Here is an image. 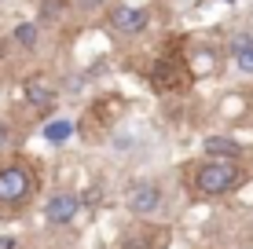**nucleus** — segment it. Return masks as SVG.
Listing matches in <instances>:
<instances>
[{
	"mask_svg": "<svg viewBox=\"0 0 253 249\" xmlns=\"http://www.w3.org/2000/svg\"><path fill=\"white\" fill-rule=\"evenodd\" d=\"M231 55H235V66H239L242 73H253V37L250 33H239V37L231 40Z\"/></svg>",
	"mask_w": 253,
	"mask_h": 249,
	"instance_id": "7",
	"label": "nucleus"
},
{
	"mask_svg": "<svg viewBox=\"0 0 253 249\" xmlns=\"http://www.w3.org/2000/svg\"><path fill=\"white\" fill-rule=\"evenodd\" d=\"M110 22H114V30L118 33H143L147 30V11L143 7H114L110 11Z\"/></svg>",
	"mask_w": 253,
	"mask_h": 249,
	"instance_id": "5",
	"label": "nucleus"
},
{
	"mask_svg": "<svg viewBox=\"0 0 253 249\" xmlns=\"http://www.w3.org/2000/svg\"><path fill=\"white\" fill-rule=\"evenodd\" d=\"M0 249H15V238L11 235H0Z\"/></svg>",
	"mask_w": 253,
	"mask_h": 249,
	"instance_id": "12",
	"label": "nucleus"
},
{
	"mask_svg": "<svg viewBox=\"0 0 253 249\" xmlns=\"http://www.w3.org/2000/svg\"><path fill=\"white\" fill-rule=\"evenodd\" d=\"M202 150H206V158H216V161H239V140H228V136H206V143H202Z\"/></svg>",
	"mask_w": 253,
	"mask_h": 249,
	"instance_id": "6",
	"label": "nucleus"
},
{
	"mask_svg": "<svg viewBox=\"0 0 253 249\" xmlns=\"http://www.w3.org/2000/svg\"><path fill=\"white\" fill-rule=\"evenodd\" d=\"M33 191H37V173L26 161L0 165V213H19L22 205H30Z\"/></svg>",
	"mask_w": 253,
	"mask_h": 249,
	"instance_id": "2",
	"label": "nucleus"
},
{
	"mask_svg": "<svg viewBox=\"0 0 253 249\" xmlns=\"http://www.w3.org/2000/svg\"><path fill=\"white\" fill-rule=\"evenodd\" d=\"M191 179H195V191L202 198H220V194H231L235 187H242L246 179V169L239 161H216V158H202L195 169H191Z\"/></svg>",
	"mask_w": 253,
	"mask_h": 249,
	"instance_id": "1",
	"label": "nucleus"
},
{
	"mask_svg": "<svg viewBox=\"0 0 253 249\" xmlns=\"http://www.w3.org/2000/svg\"><path fill=\"white\" fill-rule=\"evenodd\" d=\"M70 136H74V121H70V117H59V121L44 125V140L48 143H66Z\"/></svg>",
	"mask_w": 253,
	"mask_h": 249,
	"instance_id": "8",
	"label": "nucleus"
},
{
	"mask_svg": "<svg viewBox=\"0 0 253 249\" xmlns=\"http://www.w3.org/2000/svg\"><path fill=\"white\" fill-rule=\"evenodd\" d=\"M11 140H15V136H11V125H7V121H0V154L11 147Z\"/></svg>",
	"mask_w": 253,
	"mask_h": 249,
	"instance_id": "11",
	"label": "nucleus"
},
{
	"mask_svg": "<svg viewBox=\"0 0 253 249\" xmlns=\"http://www.w3.org/2000/svg\"><path fill=\"white\" fill-rule=\"evenodd\" d=\"M224 4H231V0H224Z\"/></svg>",
	"mask_w": 253,
	"mask_h": 249,
	"instance_id": "13",
	"label": "nucleus"
},
{
	"mask_svg": "<svg viewBox=\"0 0 253 249\" xmlns=\"http://www.w3.org/2000/svg\"><path fill=\"white\" fill-rule=\"evenodd\" d=\"M15 40H19V44H26V48H33V44H37V26H33V22L15 26Z\"/></svg>",
	"mask_w": 253,
	"mask_h": 249,
	"instance_id": "10",
	"label": "nucleus"
},
{
	"mask_svg": "<svg viewBox=\"0 0 253 249\" xmlns=\"http://www.w3.org/2000/svg\"><path fill=\"white\" fill-rule=\"evenodd\" d=\"M162 202H165V194H162V187L158 183H136L132 191H128V213H136V216H154V213L162 209Z\"/></svg>",
	"mask_w": 253,
	"mask_h": 249,
	"instance_id": "4",
	"label": "nucleus"
},
{
	"mask_svg": "<svg viewBox=\"0 0 253 249\" xmlns=\"http://www.w3.org/2000/svg\"><path fill=\"white\" fill-rule=\"evenodd\" d=\"M26 99L33 103V107H51V99H55V92L48 88L44 81H30L26 84Z\"/></svg>",
	"mask_w": 253,
	"mask_h": 249,
	"instance_id": "9",
	"label": "nucleus"
},
{
	"mask_svg": "<svg viewBox=\"0 0 253 249\" xmlns=\"http://www.w3.org/2000/svg\"><path fill=\"white\" fill-rule=\"evenodd\" d=\"M77 213H81V198H77V194H70V191H55V194L44 202V220H48L51 227L74 224Z\"/></svg>",
	"mask_w": 253,
	"mask_h": 249,
	"instance_id": "3",
	"label": "nucleus"
}]
</instances>
